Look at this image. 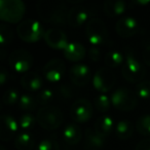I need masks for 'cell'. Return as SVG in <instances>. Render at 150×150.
<instances>
[{
    "mask_svg": "<svg viewBox=\"0 0 150 150\" xmlns=\"http://www.w3.org/2000/svg\"><path fill=\"white\" fill-rule=\"evenodd\" d=\"M121 73L122 77L131 83L143 81L146 75L145 66L129 47H127L125 50V63L121 66Z\"/></svg>",
    "mask_w": 150,
    "mask_h": 150,
    "instance_id": "2",
    "label": "cell"
},
{
    "mask_svg": "<svg viewBox=\"0 0 150 150\" xmlns=\"http://www.w3.org/2000/svg\"><path fill=\"white\" fill-rule=\"evenodd\" d=\"M35 150H60V145L54 136H50L40 141Z\"/></svg>",
    "mask_w": 150,
    "mask_h": 150,
    "instance_id": "29",
    "label": "cell"
},
{
    "mask_svg": "<svg viewBox=\"0 0 150 150\" xmlns=\"http://www.w3.org/2000/svg\"><path fill=\"white\" fill-rule=\"evenodd\" d=\"M66 72V66L65 63L60 59H52L50 60L43 67L44 77L50 82H59L64 77Z\"/></svg>",
    "mask_w": 150,
    "mask_h": 150,
    "instance_id": "12",
    "label": "cell"
},
{
    "mask_svg": "<svg viewBox=\"0 0 150 150\" xmlns=\"http://www.w3.org/2000/svg\"><path fill=\"white\" fill-rule=\"evenodd\" d=\"M93 116V105L88 99H77L70 108V117L78 123L88 122Z\"/></svg>",
    "mask_w": 150,
    "mask_h": 150,
    "instance_id": "10",
    "label": "cell"
},
{
    "mask_svg": "<svg viewBox=\"0 0 150 150\" xmlns=\"http://www.w3.org/2000/svg\"><path fill=\"white\" fill-rule=\"evenodd\" d=\"M37 123L46 131H54L59 129L64 120L62 111L56 106H44L37 111Z\"/></svg>",
    "mask_w": 150,
    "mask_h": 150,
    "instance_id": "3",
    "label": "cell"
},
{
    "mask_svg": "<svg viewBox=\"0 0 150 150\" xmlns=\"http://www.w3.org/2000/svg\"><path fill=\"white\" fill-rule=\"evenodd\" d=\"M63 137L67 144L76 145L82 139V131L76 123H68L63 132Z\"/></svg>",
    "mask_w": 150,
    "mask_h": 150,
    "instance_id": "21",
    "label": "cell"
},
{
    "mask_svg": "<svg viewBox=\"0 0 150 150\" xmlns=\"http://www.w3.org/2000/svg\"><path fill=\"white\" fill-rule=\"evenodd\" d=\"M115 134L120 140H127L134 134V125L127 119L119 120L115 125Z\"/></svg>",
    "mask_w": 150,
    "mask_h": 150,
    "instance_id": "24",
    "label": "cell"
},
{
    "mask_svg": "<svg viewBox=\"0 0 150 150\" xmlns=\"http://www.w3.org/2000/svg\"><path fill=\"white\" fill-rule=\"evenodd\" d=\"M37 106V101L30 95H23L20 97L19 108L23 111H33Z\"/></svg>",
    "mask_w": 150,
    "mask_h": 150,
    "instance_id": "28",
    "label": "cell"
},
{
    "mask_svg": "<svg viewBox=\"0 0 150 150\" xmlns=\"http://www.w3.org/2000/svg\"><path fill=\"white\" fill-rule=\"evenodd\" d=\"M150 1L149 0H136V1H133L131 4L133 5H146V4H149Z\"/></svg>",
    "mask_w": 150,
    "mask_h": 150,
    "instance_id": "40",
    "label": "cell"
},
{
    "mask_svg": "<svg viewBox=\"0 0 150 150\" xmlns=\"http://www.w3.org/2000/svg\"><path fill=\"white\" fill-rule=\"evenodd\" d=\"M67 3H71V4H80V3H82V0H67Z\"/></svg>",
    "mask_w": 150,
    "mask_h": 150,
    "instance_id": "41",
    "label": "cell"
},
{
    "mask_svg": "<svg viewBox=\"0 0 150 150\" xmlns=\"http://www.w3.org/2000/svg\"><path fill=\"white\" fill-rule=\"evenodd\" d=\"M111 104H112L111 103V99H109L108 96H106L105 94L99 95L95 99V107L97 108V110L102 113L107 112L109 110V108H110Z\"/></svg>",
    "mask_w": 150,
    "mask_h": 150,
    "instance_id": "32",
    "label": "cell"
},
{
    "mask_svg": "<svg viewBox=\"0 0 150 150\" xmlns=\"http://www.w3.org/2000/svg\"><path fill=\"white\" fill-rule=\"evenodd\" d=\"M21 86L28 92H37L43 86V79L37 72H27L21 77Z\"/></svg>",
    "mask_w": 150,
    "mask_h": 150,
    "instance_id": "18",
    "label": "cell"
},
{
    "mask_svg": "<svg viewBox=\"0 0 150 150\" xmlns=\"http://www.w3.org/2000/svg\"><path fill=\"white\" fill-rule=\"evenodd\" d=\"M135 150H150V138H145L138 142Z\"/></svg>",
    "mask_w": 150,
    "mask_h": 150,
    "instance_id": "37",
    "label": "cell"
},
{
    "mask_svg": "<svg viewBox=\"0 0 150 150\" xmlns=\"http://www.w3.org/2000/svg\"><path fill=\"white\" fill-rule=\"evenodd\" d=\"M34 59L29 52L25 50H16L8 57V64L13 71L18 73H27L33 66Z\"/></svg>",
    "mask_w": 150,
    "mask_h": 150,
    "instance_id": "8",
    "label": "cell"
},
{
    "mask_svg": "<svg viewBox=\"0 0 150 150\" xmlns=\"http://www.w3.org/2000/svg\"><path fill=\"white\" fill-rule=\"evenodd\" d=\"M56 94L54 93V91L50 90V88H44L41 90L38 93L37 97H36V101H37V104L42 105V106H48L47 104H50L52 100H54Z\"/></svg>",
    "mask_w": 150,
    "mask_h": 150,
    "instance_id": "30",
    "label": "cell"
},
{
    "mask_svg": "<svg viewBox=\"0 0 150 150\" xmlns=\"http://www.w3.org/2000/svg\"><path fill=\"white\" fill-rule=\"evenodd\" d=\"M37 15L42 21L52 25H65L68 24V7L66 3L61 1L43 0L36 5Z\"/></svg>",
    "mask_w": 150,
    "mask_h": 150,
    "instance_id": "1",
    "label": "cell"
},
{
    "mask_svg": "<svg viewBox=\"0 0 150 150\" xmlns=\"http://www.w3.org/2000/svg\"><path fill=\"white\" fill-rule=\"evenodd\" d=\"M0 150H6V148H5L3 145H1V146H0Z\"/></svg>",
    "mask_w": 150,
    "mask_h": 150,
    "instance_id": "42",
    "label": "cell"
},
{
    "mask_svg": "<svg viewBox=\"0 0 150 150\" xmlns=\"http://www.w3.org/2000/svg\"><path fill=\"white\" fill-rule=\"evenodd\" d=\"M106 138L98 134L94 129H86L84 133V149L101 150L105 146Z\"/></svg>",
    "mask_w": 150,
    "mask_h": 150,
    "instance_id": "17",
    "label": "cell"
},
{
    "mask_svg": "<svg viewBox=\"0 0 150 150\" xmlns=\"http://www.w3.org/2000/svg\"><path fill=\"white\" fill-rule=\"evenodd\" d=\"M1 131H0V139L2 141H9L18 131V122L15 117L9 114L1 115Z\"/></svg>",
    "mask_w": 150,
    "mask_h": 150,
    "instance_id": "16",
    "label": "cell"
},
{
    "mask_svg": "<svg viewBox=\"0 0 150 150\" xmlns=\"http://www.w3.org/2000/svg\"><path fill=\"white\" fill-rule=\"evenodd\" d=\"M116 82V76L108 67H101L96 71L93 77L94 88L100 93L111 91Z\"/></svg>",
    "mask_w": 150,
    "mask_h": 150,
    "instance_id": "9",
    "label": "cell"
},
{
    "mask_svg": "<svg viewBox=\"0 0 150 150\" xmlns=\"http://www.w3.org/2000/svg\"><path fill=\"white\" fill-rule=\"evenodd\" d=\"M19 93L17 90H13V88H9L6 92L3 94L2 97V102L4 105H15L17 102H19Z\"/></svg>",
    "mask_w": 150,
    "mask_h": 150,
    "instance_id": "35",
    "label": "cell"
},
{
    "mask_svg": "<svg viewBox=\"0 0 150 150\" xmlns=\"http://www.w3.org/2000/svg\"><path fill=\"white\" fill-rule=\"evenodd\" d=\"M88 58H90L93 62H99L101 59V52L98 48V46L93 45L92 47L88 50Z\"/></svg>",
    "mask_w": 150,
    "mask_h": 150,
    "instance_id": "36",
    "label": "cell"
},
{
    "mask_svg": "<svg viewBox=\"0 0 150 150\" xmlns=\"http://www.w3.org/2000/svg\"><path fill=\"white\" fill-rule=\"evenodd\" d=\"M127 8V3L122 0H107L103 4L104 13L109 18H116L121 16Z\"/></svg>",
    "mask_w": 150,
    "mask_h": 150,
    "instance_id": "20",
    "label": "cell"
},
{
    "mask_svg": "<svg viewBox=\"0 0 150 150\" xmlns=\"http://www.w3.org/2000/svg\"><path fill=\"white\" fill-rule=\"evenodd\" d=\"M114 129V120L111 116L102 115L96 120L94 129L103 137H108Z\"/></svg>",
    "mask_w": 150,
    "mask_h": 150,
    "instance_id": "22",
    "label": "cell"
},
{
    "mask_svg": "<svg viewBox=\"0 0 150 150\" xmlns=\"http://www.w3.org/2000/svg\"><path fill=\"white\" fill-rule=\"evenodd\" d=\"M143 60L147 66H150V44L145 47L143 52Z\"/></svg>",
    "mask_w": 150,
    "mask_h": 150,
    "instance_id": "38",
    "label": "cell"
},
{
    "mask_svg": "<svg viewBox=\"0 0 150 150\" xmlns=\"http://www.w3.org/2000/svg\"><path fill=\"white\" fill-rule=\"evenodd\" d=\"M64 56L70 62H79L83 60L86 54V50L83 44L79 42H69L64 50Z\"/></svg>",
    "mask_w": 150,
    "mask_h": 150,
    "instance_id": "19",
    "label": "cell"
},
{
    "mask_svg": "<svg viewBox=\"0 0 150 150\" xmlns=\"http://www.w3.org/2000/svg\"><path fill=\"white\" fill-rule=\"evenodd\" d=\"M140 30V24L134 17H122L117 21L115 25V31L120 37L129 38L135 36Z\"/></svg>",
    "mask_w": 150,
    "mask_h": 150,
    "instance_id": "13",
    "label": "cell"
},
{
    "mask_svg": "<svg viewBox=\"0 0 150 150\" xmlns=\"http://www.w3.org/2000/svg\"><path fill=\"white\" fill-rule=\"evenodd\" d=\"M111 103L120 111H132L138 104V96L127 88H119L111 95Z\"/></svg>",
    "mask_w": 150,
    "mask_h": 150,
    "instance_id": "7",
    "label": "cell"
},
{
    "mask_svg": "<svg viewBox=\"0 0 150 150\" xmlns=\"http://www.w3.org/2000/svg\"><path fill=\"white\" fill-rule=\"evenodd\" d=\"M86 35L94 46L105 44L109 39L108 29L100 18H91L86 26Z\"/></svg>",
    "mask_w": 150,
    "mask_h": 150,
    "instance_id": "5",
    "label": "cell"
},
{
    "mask_svg": "<svg viewBox=\"0 0 150 150\" xmlns=\"http://www.w3.org/2000/svg\"><path fill=\"white\" fill-rule=\"evenodd\" d=\"M43 39L45 41V43L50 47L54 48V50H64L69 44L68 37H67L66 33L63 30L59 29V28L47 29L45 31V33H44Z\"/></svg>",
    "mask_w": 150,
    "mask_h": 150,
    "instance_id": "14",
    "label": "cell"
},
{
    "mask_svg": "<svg viewBox=\"0 0 150 150\" xmlns=\"http://www.w3.org/2000/svg\"><path fill=\"white\" fill-rule=\"evenodd\" d=\"M104 62L108 68H116L122 66L125 63V54L118 50H111L106 54Z\"/></svg>",
    "mask_w": 150,
    "mask_h": 150,
    "instance_id": "25",
    "label": "cell"
},
{
    "mask_svg": "<svg viewBox=\"0 0 150 150\" xmlns=\"http://www.w3.org/2000/svg\"><path fill=\"white\" fill-rule=\"evenodd\" d=\"M74 95L73 88L68 84H62V86H58L56 92V96L60 99L61 101H68Z\"/></svg>",
    "mask_w": 150,
    "mask_h": 150,
    "instance_id": "34",
    "label": "cell"
},
{
    "mask_svg": "<svg viewBox=\"0 0 150 150\" xmlns=\"http://www.w3.org/2000/svg\"><path fill=\"white\" fill-rule=\"evenodd\" d=\"M90 20V13L86 7L75 5L69 9L68 25L71 27L79 28L82 25H86Z\"/></svg>",
    "mask_w": 150,
    "mask_h": 150,
    "instance_id": "15",
    "label": "cell"
},
{
    "mask_svg": "<svg viewBox=\"0 0 150 150\" xmlns=\"http://www.w3.org/2000/svg\"><path fill=\"white\" fill-rule=\"evenodd\" d=\"M13 37H15L13 30L6 24H1L0 25V43L1 45L4 47V46L11 44L13 40Z\"/></svg>",
    "mask_w": 150,
    "mask_h": 150,
    "instance_id": "27",
    "label": "cell"
},
{
    "mask_svg": "<svg viewBox=\"0 0 150 150\" xmlns=\"http://www.w3.org/2000/svg\"><path fill=\"white\" fill-rule=\"evenodd\" d=\"M17 33L23 41L28 42V43H34V42L39 41L43 37L45 31L38 21L28 19L21 22L18 25Z\"/></svg>",
    "mask_w": 150,
    "mask_h": 150,
    "instance_id": "6",
    "label": "cell"
},
{
    "mask_svg": "<svg viewBox=\"0 0 150 150\" xmlns=\"http://www.w3.org/2000/svg\"><path fill=\"white\" fill-rule=\"evenodd\" d=\"M7 79H8V72L5 68H2L0 70V83H1V86L5 84Z\"/></svg>",
    "mask_w": 150,
    "mask_h": 150,
    "instance_id": "39",
    "label": "cell"
},
{
    "mask_svg": "<svg viewBox=\"0 0 150 150\" xmlns=\"http://www.w3.org/2000/svg\"><path fill=\"white\" fill-rule=\"evenodd\" d=\"M35 145L34 137L29 132H22L18 134L15 139V147L17 150H32Z\"/></svg>",
    "mask_w": 150,
    "mask_h": 150,
    "instance_id": "23",
    "label": "cell"
},
{
    "mask_svg": "<svg viewBox=\"0 0 150 150\" xmlns=\"http://www.w3.org/2000/svg\"><path fill=\"white\" fill-rule=\"evenodd\" d=\"M37 122L36 120V117H34L33 114L31 113H25L20 117V125L23 129H25V132L31 131L34 127L35 123Z\"/></svg>",
    "mask_w": 150,
    "mask_h": 150,
    "instance_id": "33",
    "label": "cell"
},
{
    "mask_svg": "<svg viewBox=\"0 0 150 150\" xmlns=\"http://www.w3.org/2000/svg\"><path fill=\"white\" fill-rule=\"evenodd\" d=\"M25 13L26 5L21 0H1L0 1V19L5 23H20L23 20Z\"/></svg>",
    "mask_w": 150,
    "mask_h": 150,
    "instance_id": "4",
    "label": "cell"
},
{
    "mask_svg": "<svg viewBox=\"0 0 150 150\" xmlns=\"http://www.w3.org/2000/svg\"><path fill=\"white\" fill-rule=\"evenodd\" d=\"M69 78L74 86L82 88L90 83L91 78H92V71L88 65L78 63V64L73 65L70 68Z\"/></svg>",
    "mask_w": 150,
    "mask_h": 150,
    "instance_id": "11",
    "label": "cell"
},
{
    "mask_svg": "<svg viewBox=\"0 0 150 150\" xmlns=\"http://www.w3.org/2000/svg\"><path fill=\"white\" fill-rule=\"evenodd\" d=\"M136 94L142 100L150 99V80H143L136 86Z\"/></svg>",
    "mask_w": 150,
    "mask_h": 150,
    "instance_id": "31",
    "label": "cell"
},
{
    "mask_svg": "<svg viewBox=\"0 0 150 150\" xmlns=\"http://www.w3.org/2000/svg\"><path fill=\"white\" fill-rule=\"evenodd\" d=\"M136 129L144 137L150 136V114H144L139 117L136 122Z\"/></svg>",
    "mask_w": 150,
    "mask_h": 150,
    "instance_id": "26",
    "label": "cell"
}]
</instances>
